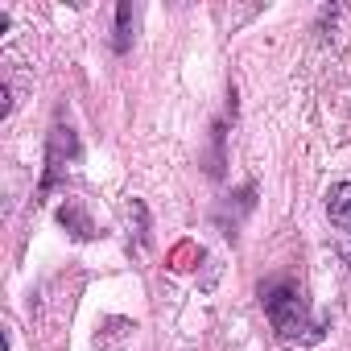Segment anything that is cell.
<instances>
[{
    "instance_id": "1",
    "label": "cell",
    "mask_w": 351,
    "mask_h": 351,
    "mask_svg": "<svg viewBox=\"0 0 351 351\" xmlns=\"http://www.w3.org/2000/svg\"><path fill=\"white\" fill-rule=\"evenodd\" d=\"M261 302H265V314L273 322V330L281 339H298L306 330V298L302 289L289 281V277H273L261 285Z\"/></svg>"
},
{
    "instance_id": "2",
    "label": "cell",
    "mask_w": 351,
    "mask_h": 351,
    "mask_svg": "<svg viewBox=\"0 0 351 351\" xmlns=\"http://www.w3.org/2000/svg\"><path fill=\"white\" fill-rule=\"evenodd\" d=\"M326 215H330L335 228L351 232V182H339V186L326 191Z\"/></svg>"
},
{
    "instance_id": "3",
    "label": "cell",
    "mask_w": 351,
    "mask_h": 351,
    "mask_svg": "<svg viewBox=\"0 0 351 351\" xmlns=\"http://www.w3.org/2000/svg\"><path fill=\"white\" fill-rule=\"evenodd\" d=\"M132 21H136V9H132V5H120V9H116V38H112L116 54H124V50L132 46Z\"/></svg>"
},
{
    "instance_id": "4",
    "label": "cell",
    "mask_w": 351,
    "mask_h": 351,
    "mask_svg": "<svg viewBox=\"0 0 351 351\" xmlns=\"http://www.w3.org/2000/svg\"><path fill=\"white\" fill-rule=\"evenodd\" d=\"M58 219H62L66 228H75V240H91V219L83 215V207H79V203H66V207L58 211Z\"/></svg>"
}]
</instances>
